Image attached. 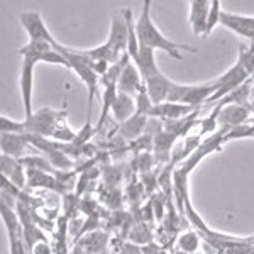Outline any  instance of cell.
<instances>
[{"mask_svg": "<svg viewBox=\"0 0 254 254\" xmlns=\"http://www.w3.org/2000/svg\"><path fill=\"white\" fill-rule=\"evenodd\" d=\"M19 20L24 29H26L27 36H29V41H48V43H55L56 41L38 12H22L19 15Z\"/></svg>", "mask_w": 254, "mask_h": 254, "instance_id": "obj_5", "label": "cell"}, {"mask_svg": "<svg viewBox=\"0 0 254 254\" xmlns=\"http://www.w3.org/2000/svg\"><path fill=\"white\" fill-rule=\"evenodd\" d=\"M220 24H224L227 29H231L232 32H236V34L243 36V38L254 39V17L237 15V14H231V12L222 10Z\"/></svg>", "mask_w": 254, "mask_h": 254, "instance_id": "obj_9", "label": "cell"}, {"mask_svg": "<svg viewBox=\"0 0 254 254\" xmlns=\"http://www.w3.org/2000/svg\"><path fill=\"white\" fill-rule=\"evenodd\" d=\"M147 121H149L147 116L136 114V116H132L127 122L121 124V127H119V136L124 139H139L141 134L146 130Z\"/></svg>", "mask_w": 254, "mask_h": 254, "instance_id": "obj_13", "label": "cell"}, {"mask_svg": "<svg viewBox=\"0 0 254 254\" xmlns=\"http://www.w3.org/2000/svg\"><path fill=\"white\" fill-rule=\"evenodd\" d=\"M0 146H2V154L12 156L15 159H22L31 156L29 151L34 147L24 134H12V132H2V139H0Z\"/></svg>", "mask_w": 254, "mask_h": 254, "instance_id": "obj_7", "label": "cell"}, {"mask_svg": "<svg viewBox=\"0 0 254 254\" xmlns=\"http://www.w3.org/2000/svg\"><path fill=\"white\" fill-rule=\"evenodd\" d=\"M136 34H137V41L142 46H147L151 49H161V51L168 53L171 58L175 60H183V53H196V48L187 46V44H180V43H173L168 38L159 32L156 27V24L153 22V17H151V0H146L142 3V10L139 19L136 20Z\"/></svg>", "mask_w": 254, "mask_h": 254, "instance_id": "obj_1", "label": "cell"}, {"mask_svg": "<svg viewBox=\"0 0 254 254\" xmlns=\"http://www.w3.org/2000/svg\"><path fill=\"white\" fill-rule=\"evenodd\" d=\"M210 5L212 2H207V0H196L190 3V24L195 36H205Z\"/></svg>", "mask_w": 254, "mask_h": 254, "instance_id": "obj_11", "label": "cell"}, {"mask_svg": "<svg viewBox=\"0 0 254 254\" xmlns=\"http://www.w3.org/2000/svg\"><path fill=\"white\" fill-rule=\"evenodd\" d=\"M249 117V110L241 104H222L219 102V116L217 124L222 126L224 130H232L236 127L243 126Z\"/></svg>", "mask_w": 254, "mask_h": 254, "instance_id": "obj_4", "label": "cell"}, {"mask_svg": "<svg viewBox=\"0 0 254 254\" xmlns=\"http://www.w3.org/2000/svg\"><path fill=\"white\" fill-rule=\"evenodd\" d=\"M249 76L251 75H249V73L244 69L243 64L237 61V63L232 64L222 76H219L217 80L212 81V85L215 87V93L207 104L215 102V100H224V97H229L231 93H234L237 88L243 87L246 81L249 80Z\"/></svg>", "mask_w": 254, "mask_h": 254, "instance_id": "obj_2", "label": "cell"}, {"mask_svg": "<svg viewBox=\"0 0 254 254\" xmlns=\"http://www.w3.org/2000/svg\"><path fill=\"white\" fill-rule=\"evenodd\" d=\"M175 141H176V136L166 132V130H163L161 134H158V136L154 137L153 144H154V154H156L158 161H168V159H170V153H171L170 149Z\"/></svg>", "mask_w": 254, "mask_h": 254, "instance_id": "obj_14", "label": "cell"}, {"mask_svg": "<svg viewBox=\"0 0 254 254\" xmlns=\"http://www.w3.org/2000/svg\"><path fill=\"white\" fill-rule=\"evenodd\" d=\"M237 61L243 64L244 69L249 73V75H253V73H254V49L241 46L239 60H237Z\"/></svg>", "mask_w": 254, "mask_h": 254, "instance_id": "obj_17", "label": "cell"}, {"mask_svg": "<svg viewBox=\"0 0 254 254\" xmlns=\"http://www.w3.org/2000/svg\"><path fill=\"white\" fill-rule=\"evenodd\" d=\"M220 15H222V7H220L219 0H214L210 5V14H208V22H207V31H205V38L214 31V27L217 24H220Z\"/></svg>", "mask_w": 254, "mask_h": 254, "instance_id": "obj_16", "label": "cell"}, {"mask_svg": "<svg viewBox=\"0 0 254 254\" xmlns=\"http://www.w3.org/2000/svg\"><path fill=\"white\" fill-rule=\"evenodd\" d=\"M137 107H136V98L127 95V93L119 92L117 98L112 105V116L119 122V124H124L129 121L132 116H136Z\"/></svg>", "mask_w": 254, "mask_h": 254, "instance_id": "obj_12", "label": "cell"}, {"mask_svg": "<svg viewBox=\"0 0 254 254\" xmlns=\"http://www.w3.org/2000/svg\"><path fill=\"white\" fill-rule=\"evenodd\" d=\"M144 87H146L147 95L151 98V102H153L154 105H161V104H165V102H168L171 87H173V81H170L161 71H158V73H154V75L147 76L144 80Z\"/></svg>", "mask_w": 254, "mask_h": 254, "instance_id": "obj_8", "label": "cell"}, {"mask_svg": "<svg viewBox=\"0 0 254 254\" xmlns=\"http://www.w3.org/2000/svg\"><path fill=\"white\" fill-rule=\"evenodd\" d=\"M130 15H132V10L122 9L121 12H117V14H112V20H110V32H109L107 44L119 56H122L127 53Z\"/></svg>", "mask_w": 254, "mask_h": 254, "instance_id": "obj_3", "label": "cell"}, {"mask_svg": "<svg viewBox=\"0 0 254 254\" xmlns=\"http://www.w3.org/2000/svg\"><path fill=\"white\" fill-rule=\"evenodd\" d=\"M142 87H144V85H142L141 73H139L136 64L130 61V63L124 68L121 78H119V81H117V90L122 93H127V95L134 97V95H137L139 90H141Z\"/></svg>", "mask_w": 254, "mask_h": 254, "instance_id": "obj_10", "label": "cell"}, {"mask_svg": "<svg viewBox=\"0 0 254 254\" xmlns=\"http://www.w3.org/2000/svg\"><path fill=\"white\" fill-rule=\"evenodd\" d=\"M139 163H141V170L146 173V171H149L151 166H153V158H151V154L144 153L141 156V159H139Z\"/></svg>", "mask_w": 254, "mask_h": 254, "instance_id": "obj_18", "label": "cell"}, {"mask_svg": "<svg viewBox=\"0 0 254 254\" xmlns=\"http://www.w3.org/2000/svg\"><path fill=\"white\" fill-rule=\"evenodd\" d=\"M198 236H196V232H185L183 236H180L178 239V246L180 249H182L183 253H195L196 249H198Z\"/></svg>", "mask_w": 254, "mask_h": 254, "instance_id": "obj_15", "label": "cell"}, {"mask_svg": "<svg viewBox=\"0 0 254 254\" xmlns=\"http://www.w3.org/2000/svg\"><path fill=\"white\" fill-rule=\"evenodd\" d=\"M34 68H36V63H32V61H29V60H22V66H20V93H22L26 119L34 116V110H32V93H34Z\"/></svg>", "mask_w": 254, "mask_h": 254, "instance_id": "obj_6", "label": "cell"}]
</instances>
